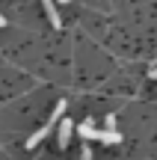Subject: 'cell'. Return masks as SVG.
I'll return each instance as SVG.
<instances>
[{"instance_id":"2","label":"cell","mask_w":157,"mask_h":160,"mask_svg":"<svg viewBox=\"0 0 157 160\" xmlns=\"http://www.w3.org/2000/svg\"><path fill=\"white\" fill-rule=\"evenodd\" d=\"M53 125H56V122H51V119H47V125H42V128H39L36 133H30V137H27V142H24V145H27V148H36V145H39L42 139H45L47 133L53 131Z\"/></svg>"},{"instance_id":"9","label":"cell","mask_w":157,"mask_h":160,"mask_svg":"<svg viewBox=\"0 0 157 160\" xmlns=\"http://www.w3.org/2000/svg\"><path fill=\"white\" fill-rule=\"evenodd\" d=\"M0 27H6V18H3V15H0Z\"/></svg>"},{"instance_id":"1","label":"cell","mask_w":157,"mask_h":160,"mask_svg":"<svg viewBox=\"0 0 157 160\" xmlns=\"http://www.w3.org/2000/svg\"><path fill=\"white\" fill-rule=\"evenodd\" d=\"M71 133H74V122L71 119H59V133H56L59 148H65V145L71 142Z\"/></svg>"},{"instance_id":"8","label":"cell","mask_w":157,"mask_h":160,"mask_svg":"<svg viewBox=\"0 0 157 160\" xmlns=\"http://www.w3.org/2000/svg\"><path fill=\"white\" fill-rule=\"evenodd\" d=\"M148 77H151V80H157V65H151V71H148Z\"/></svg>"},{"instance_id":"10","label":"cell","mask_w":157,"mask_h":160,"mask_svg":"<svg viewBox=\"0 0 157 160\" xmlns=\"http://www.w3.org/2000/svg\"><path fill=\"white\" fill-rule=\"evenodd\" d=\"M59 3H71V0H59Z\"/></svg>"},{"instance_id":"5","label":"cell","mask_w":157,"mask_h":160,"mask_svg":"<svg viewBox=\"0 0 157 160\" xmlns=\"http://www.w3.org/2000/svg\"><path fill=\"white\" fill-rule=\"evenodd\" d=\"M101 142H104V145H116V142H122V133L104 128V131H101Z\"/></svg>"},{"instance_id":"4","label":"cell","mask_w":157,"mask_h":160,"mask_svg":"<svg viewBox=\"0 0 157 160\" xmlns=\"http://www.w3.org/2000/svg\"><path fill=\"white\" fill-rule=\"evenodd\" d=\"M42 6H45V12H47V21L53 24V27H62V21H59V12H56V3H53V0H42Z\"/></svg>"},{"instance_id":"7","label":"cell","mask_w":157,"mask_h":160,"mask_svg":"<svg viewBox=\"0 0 157 160\" xmlns=\"http://www.w3.org/2000/svg\"><path fill=\"white\" fill-rule=\"evenodd\" d=\"M80 160H92V148H89V145H83V151H80Z\"/></svg>"},{"instance_id":"6","label":"cell","mask_w":157,"mask_h":160,"mask_svg":"<svg viewBox=\"0 0 157 160\" xmlns=\"http://www.w3.org/2000/svg\"><path fill=\"white\" fill-rule=\"evenodd\" d=\"M65 116V101H56V107H53V113H51V122H59Z\"/></svg>"},{"instance_id":"3","label":"cell","mask_w":157,"mask_h":160,"mask_svg":"<svg viewBox=\"0 0 157 160\" xmlns=\"http://www.w3.org/2000/svg\"><path fill=\"white\" fill-rule=\"evenodd\" d=\"M77 133H80V139H86V142L89 139H101V131L92 125V122H83V125L77 128Z\"/></svg>"}]
</instances>
